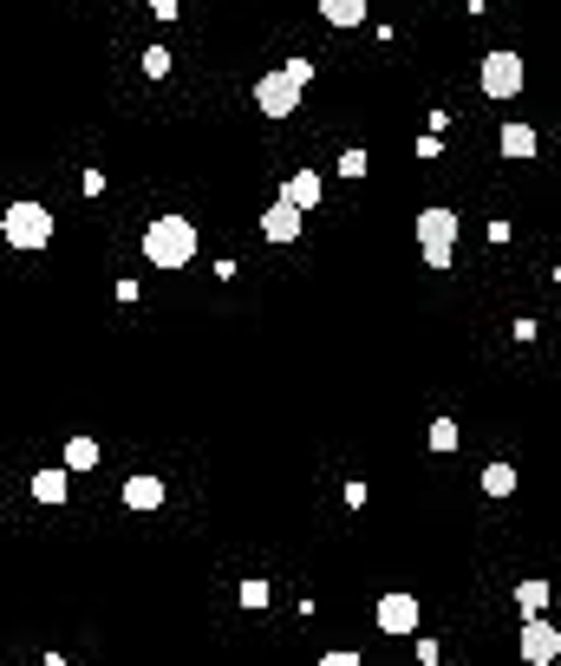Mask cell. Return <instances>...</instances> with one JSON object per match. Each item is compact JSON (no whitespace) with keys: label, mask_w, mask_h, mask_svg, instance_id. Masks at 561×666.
Returning <instances> with one entry per match:
<instances>
[{"label":"cell","mask_w":561,"mask_h":666,"mask_svg":"<svg viewBox=\"0 0 561 666\" xmlns=\"http://www.w3.org/2000/svg\"><path fill=\"white\" fill-rule=\"evenodd\" d=\"M144 262H150V268H190V262H197V222L190 216H157L144 229Z\"/></svg>","instance_id":"cell-1"},{"label":"cell","mask_w":561,"mask_h":666,"mask_svg":"<svg viewBox=\"0 0 561 666\" xmlns=\"http://www.w3.org/2000/svg\"><path fill=\"white\" fill-rule=\"evenodd\" d=\"M307 78H314V60H287V66H275V73L255 85V105H262L268 118H294V105H300Z\"/></svg>","instance_id":"cell-2"},{"label":"cell","mask_w":561,"mask_h":666,"mask_svg":"<svg viewBox=\"0 0 561 666\" xmlns=\"http://www.w3.org/2000/svg\"><path fill=\"white\" fill-rule=\"evenodd\" d=\"M0 235H7V249H46L53 242V210L33 203V197H20V203H7Z\"/></svg>","instance_id":"cell-3"},{"label":"cell","mask_w":561,"mask_h":666,"mask_svg":"<svg viewBox=\"0 0 561 666\" xmlns=\"http://www.w3.org/2000/svg\"><path fill=\"white\" fill-rule=\"evenodd\" d=\"M419 249H424L431 268H451V262H457V216H451L444 203L419 210Z\"/></svg>","instance_id":"cell-4"},{"label":"cell","mask_w":561,"mask_h":666,"mask_svg":"<svg viewBox=\"0 0 561 666\" xmlns=\"http://www.w3.org/2000/svg\"><path fill=\"white\" fill-rule=\"evenodd\" d=\"M477 85H484V98H516V92L529 85V66H522V53H509V46H496L490 60L477 66Z\"/></svg>","instance_id":"cell-5"},{"label":"cell","mask_w":561,"mask_h":666,"mask_svg":"<svg viewBox=\"0 0 561 666\" xmlns=\"http://www.w3.org/2000/svg\"><path fill=\"white\" fill-rule=\"evenodd\" d=\"M522 660L529 666H555L561 660V627L549 614H529L522 621Z\"/></svg>","instance_id":"cell-6"},{"label":"cell","mask_w":561,"mask_h":666,"mask_svg":"<svg viewBox=\"0 0 561 666\" xmlns=\"http://www.w3.org/2000/svg\"><path fill=\"white\" fill-rule=\"evenodd\" d=\"M372 621H379V634H419V594H405V589L379 594Z\"/></svg>","instance_id":"cell-7"},{"label":"cell","mask_w":561,"mask_h":666,"mask_svg":"<svg viewBox=\"0 0 561 666\" xmlns=\"http://www.w3.org/2000/svg\"><path fill=\"white\" fill-rule=\"evenodd\" d=\"M280 203H294V210H320V170H294V177L280 183Z\"/></svg>","instance_id":"cell-8"},{"label":"cell","mask_w":561,"mask_h":666,"mask_svg":"<svg viewBox=\"0 0 561 666\" xmlns=\"http://www.w3.org/2000/svg\"><path fill=\"white\" fill-rule=\"evenodd\" d=\"M300 222H307V210H294V203H268L262 229H268V242H294V235H300Z\"/></svg>","instance_id":"cell-9"},{"label":"cell","mask_w":561,"mask_h":666,"mask_svg":"<svg viewBox=\"0 0 561 666\" xmlns=\"http://www.w3.org/2000/svg\"><path fill=\"white\" fill-rule=\"evenodd\" d=\"M72 490V471L60 464V471H33V504H66Z\"/></svg>","instance_id":"cell-10"},{"label":"cell","mask_w":561,"mask_h":666,"mask_svg":"<svg viewBox=\"0 0 561 666\" xmlns=\"http://www.w3.org/2000/svg\"><path fill=\"white\" fill-rule=\"evenodd\" d=\"M496 145H502V157H536V145H542V138H536V125H522V118H509Z\"/></svg>","instance_id":"cell-11"},{"label":"cell","mask_w":561,"mask_h":666,"mask_svg":"<svg viewBox=\"0 0 561 666\" xmlns=\"http://www.w3.org/2000/svg\"><path fill=\"white\" fill-rule=\"evenodd\" d=\"M320 13H327V27L347 33V27H359V20L372 13V0H320Z\"/></svg>","instance_id":"cell-12"},{"label":"cell","mask_w":561,"mask_h":666,"mask_svg":"<svg viewBox=\"0 0 561 666\" xmlns=\"http://www.w3.org/2000/svg\"><path fill=\"white\" fill-rule=\"evenodd\" d=\"M125 504L131 510H163V477H131L125 484Z\"/></svg>","instance_id":"cell-13"},{"label":"cell","mask_w":561,"mask_h":666,"mask_svg":"<svg viewBox=\"0 0 561 666\" xmlns=\"http://www.w3.org/2000/svg\"><path fill=\"white\" fill-rule=\"evenodd\" d=\"M477 484H484V497H509V490H516V471H509V464H490Z\"/></svg>","instance_id":"cell-14"},{"label":"cell","mask_w":561,"mask_h":666,"mask_svg":"<svg viewBox=\"0 0 561 666\" xmlns=\"http://www.w3.org/2000/svg\"><path fill=\"white\" fill-rule=\"evenodd\" d=\"M516 607H522V621L542 614V607H549V582H522V589H516Z\"/></svg>","instance_id":"cell-15"},{"label":"cell","mask_w":561,"mask_h":666,"mask_svg":"<svg viewBox=\"0 0 561 666\" xmlns=\"http://www.w3.org/2000/svg\"><path fill=\"white\" fill-rule=\"evenodd\" d=\"M424 444H431V451H457V419H431Z\"/></svg>","instance_id":"cell-16"},{"label":"cell","mask_w":561,"mask_h":666,"mask_svg":"<svg viewBox=\"0 0 561 666\" xmlns=\"http://www.w3.org/2000/svg\"><path fill=\"white\" fill-rule=\"evenodd\" d=\"M92 464H98V444H92V438H72V444H66V471H92Z\"/></svg>","instance_id":"cell-17"},{"label":"cell","mask_w":561,"mask_h":666,"mask_svg":"<svg viewBox=\"0 0 561 666\" xmlns=\"http://www.w3.org/2000/svg\"><path fill=\"white\" fill-rule=\"evenodd\" d=\"M170 66H177V60H170L163 46H150V53H144V73H150V78H170Z\"/></svg>","instance_id":"cell-18"},{"label":"cell","mask_w":561,"mask_h":666,"mask_svg":"<svg viewBox=\"0 0 561 666\" xmlns=\"http://www.w3.org/2000/svg\"><path fill=\"white\" fill-rule=\"evenodd\" d=\"M268 594H275L268 582H242V607H268Z\"/></svg>","instance_id":"cell-19"},{"label":"cell","mask_w":561,"mask_h":666,"mask_svg":"<svg viewBox=\"0 0 561 666\" xmlns=\"http://www.w3.org/2000/svg\"><path fill=\"white\" fill-rule=\"evenodd\" d=\"M340 177H366V150H359V145H352L347 157H340Z\"/></svg>","instance_id":"cell-20"},{"label":"cell","mask_w":561,"mask_h":666,"mask_svg":"<svg viewBox=\"0 0 561 666\" xmlns=\"http://www.w3.org/2000/svg\"><path fill=\"white\" fill-rule=\"evenodd\" d=\"M320 666H366V660H359V654H347V647H340V654H320Z\"/></svg>","instance_id":"cell-21"}]
</instances>
